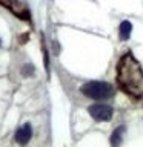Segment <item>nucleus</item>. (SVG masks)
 Masks as SVG:
<instances>
[{
  "label": "nucleus",
  "mask_w": 143,
  "mask_h": 147,
  "mask_svg": "<svg viewBox=\"0 0 143 147\" xmlns=\"http://www.w3.org/2000/svg\"><path fill=\"white\" fill-rule=\"evenodd\" d=\"M117 84L132 98L143 96V69L132 54H125L117 63Z\"/></svg>",
  "instance_id": "obj_1"
},
{
  "label": "nucleus",
  "mask_w": 143,
  "mask_h": 147,
  "mask_svg": "<svg viewBox=\"0 0 143 147\" xmlns=\"http://www.w3.org/2000/svg\"><path fill=\"white\" fill-rule=\"evenodd\" d=\"M80 90L91 100H106L114 95V87L106 81H88L82 86Z\"/></svg>",
  "instance_id": "obj_2"
},
{
  "label": "nucleus",
  "mask_w": 143,
  "mask_h": 147,
  "mask_svg": "<svg viewBox=\"0 0 143 147\" xmlns=\"http://www.w3.org/2000/svg\"><path fill=\"white\" fill-rule=\"evenodd\" d=\"M88 112H89V115L92 118L95 119V121H109L111 118H112V113L114 110L111 106L108 104H103V103H97V104H92L88 107Z\"/></svg>",
  "instance_id": "obj_3"
},
{
  "label": "nucleus",
  "mask_w": 143,
  "mask_h": 147,
  "mask_svg": "<svg viewBox=\"0 0 143 147\" xmlns=\"http://www.w3.org/2000/svg\"><path fill=\"white\" fill-rule=\"evenodd\" d=\"M31 136H32V129H31L29 123L23 124V126L18 127L17 132H16V141L18 142V144H22V146L28 144L29 140H31Z\"/></svg>",
  "instance_id": "obj_4"
},
{
  "label": "nucleus",
  "mask_w": 143,
  "mask_h": 147,
  "mask_svg": "<svg viewBox=\"0 0 143 147\" xmlns=\"http://www.w3.org/2000/svg\"><path fill=\"white\" fill-rule=\"evenodd\" d=\"M131 32H132V23L128 22V20H123L122 23H120V26H118L120 38H122V40H128L129 35H131Z\"/></svg>",
  "instance_id": "obj_5"
},
{
  "label": "nucleus",
  "mask_w": 143,
  "mask_h": 147,
  "mask_svg": "<svg viewBox=\"0 0 143 147\" xmlns=\"http://www.w3.org/2000/svg\"><path fill=\"white\" fill-rule=\"evenodd\" d=\"M123 133H125V126H120V127L115 129V130L112 132V135H111V144H112V146H118L120 142H122Z\"/></svg>",
  "instance_id": "obj_6"
},
{
  "label": "nucleus",
  "mask_w": 143,
  "mask_h": 147,
  "mask_svg": "<svg viewBox=\"0 0 143 147\" xmlns=\"http://www.w3.org/2000/svg\"><path fill=\"white\" fill-rule=\"evenodd\" d=\"M23 75H31L32 72H34V66H31V64H26L25 67H23Z\"/></svg>",
  "instance_id": "obj_7"
},
{
  "label": "nucleus",
  "mask_w": 143,
  "mask_h": 147,
  "mask_svg": "<svg viewBox=\"0 0 143 147\" xmlns=\"http://www.w3.org/2000/svg\"><path fill=\"white\" fill-rule=\"evenodd\" d=\"M43 54H45V66H46V69H48V67H49V61H48V51L43 49Z\"/></svg>",
  "instance_id": "obj_8"
}]
</instances>
